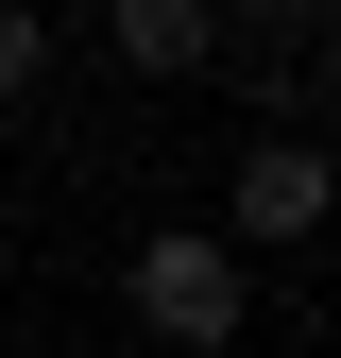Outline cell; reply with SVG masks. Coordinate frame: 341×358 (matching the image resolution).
<instances>
[{"label":"cell","mask_w":341,"mask_h":358,"mask_svg":"<svg viewBox=\"0 0 341 358\" xmlns=\"http://www.w3.org/2000/svg\"><path fill=\"white\" fill-rule=\"evenodd\" d=\"M119 307H137L170 358H239V324H256V256L222 239V222H154V239L119 256Z\"/></svg>","instance_id":"1"},{"label":"cell","mask_w":341,"mask_h":358,"mask_svg":"<svg viewBox=\"0 0 341 358\" xmlns=\"http://www.w3.org/2000/svg\"><path fill=\"white\" fill-rule=\"evenodd\" d=\"M239 256H290V239H341V154L324 137H256L239 154V205H222Z\"/></svg>","instance_id":"2"},{"label":"cell","mask_w":341,"mask_h":358,"mask_svg":"<svg viewBox=\"0 0 341 358\" xmlns=\"http://www.w3.org/2000/svg\"><path fill=\"white\" fill-rule=\"evenodd\" d=\"M103 52L137 85H188L205 52H222V0H103Z\"/></svg>","instance_id":"3"},{"label":"cell","mask_w":341,"mask_h":358,"mask_svg":"<svg viewBox=\"0 0 341 358\" xmlns=\"http://www.w3.org/2000/svg\"><path fill=\"white\" fill-rule=\"evenodd\" d=\"M17 85H52V17H34V0H0V103H17Z\"/></svg>","instance_id":"4"}]
</instances>
